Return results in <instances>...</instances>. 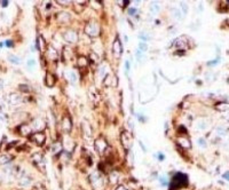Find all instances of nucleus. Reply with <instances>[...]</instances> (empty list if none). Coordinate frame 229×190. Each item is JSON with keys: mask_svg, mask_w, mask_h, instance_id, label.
<instances>
[{"mask_svg": "<svg viewBox=\"0 0 229 190\" xmlns=\"http://www.w3.org/2000/svg\"><path fill=\"white\" fill-rule=\"evenodd\" d=\"M198 144L205 148V147H206V142H205V140H204V139H200V140H198Z\"/></svg>", "mask_w": 229, "mask_h": 190, "instance_id": "40", "label": "nucleus"}, {"mask_svg": "<svg viewBox=\"0 0 229 190\" xmlns=\"http://www.w3.org/2000/svg\"><path fill=\"white\" fill-rule=\"evenodd\" d=\"M139 143H140V146H141V149H142V150H143V151H144V152H147V149H146V148H144V146H143V143H142V142H141V141H140V142H139Z\"/></svg>", "mask_w": 229, "mask_h": 190, "instance_id": "48", "label": "nucleus"}, {"mask_svg": "<svg viewBox=\"0 0 229 190\" xmlns=\"http://www.w3.org/2000/svg\"><path fill=\"white\" fill-rule=\"evenodd\" d=\"M59 4L60 5H63V6H67V5H69V2H66L64 0H63V1H59Z\"/></svg>", "mask_w": 229, "mask_h": 190, "instance_id": "49", "label": "nucleus"}, {"mask_svg": "<svg viewBox=\"0 0 229 190\" xmlns=\"http://www.w3.org/2000/svg\"><path fill=\"white\" fill-rule=\"evenodd\" d=\"M85 32L88 35L89 37H96L100 32V27L94 22H91L86 25V29H85Z\"/></svg>", "mask_w": 229, "mask_h": 190, "instance_id": "2", "label": "nucleus"}, {"mask_svg": "<svg viewBox=\"0 0 229 190\" xmlns=\"http://www.w3.org/2000/svg\"><path fill=\"white\" fill-rule=\"evenodd\" d=\"M95 149L99 154H103L107 149V141L102 138L95 140Z\"/></svg>", "mask_w": 229, "mask_h": 190, "instance_id": "7", "label": "nucleus"}, {"mask_svg": "<svg viewBox=\"0 0 229 190\" xmlns=\"http://www.w3.org/2000/svg\"><path fill=\"white\" fill-rule=\"evenodd\" d=\"M55 77H54V74L51 72H48L46 74V78H45V82H46V85L47 86H49V87H53L54 86V84H55Z\"/></svg>", "mask_w": 229, "mask_h": 190, "instance_id": "14", "label": "nucleus"}, {"mask_svg": "<svg viewBox=\"0 0 229 190\" xmlns=\"http://www.w3.org/2000/svg\"><path fill=\"white\" fill-rule=\"evenodd\" d=\"M174 47H177V49H183L186 47H188V44H187V40L185 39V37L177 38V40L174 41Z\"/></svg>", "mask_w": 229, "mask_h": 190, "instance_id": "10", "label": "nucleus"}, {"mask_svg": "<svg viewBox=\"0 0 229 190\" xmlns=\"http://www.w3.org/2000/svg\"><path fill=\"white\" fill-rule=\"evenodd\" d=\"M112 51H113V55L119 59L121 56V53H123V47H121V43H120V39L118 37H116L113 45H112Z\"/></svg>", "mask_w": 229, "mask_h": 190, "instance_id": "3", "label": "nucleus"}, {"mask_svg": "<svg viewBox=\"0 0 229 190\" xmlns=\"http://www.w3.org/2000/svg\"><path fill=\"white\" fill-rule=\"evenodd\" d=\"M8 61H9L12 64H14V66H18V64H21V59H20L17 55H14V54L8 55Z\"/></svg>", "mask_w": 229, "mask_h": 190, "instance_id": "20", "label": "nucleus"}, {"mask_svg": "<svg viewBox=\"0 0 229 190\" xmlns=\"http://www.w3.org/2000/svg\"><path fill=\"white\" fill-rule=\"evenodd\" d=\"M5 123H6V118H5V116L0 115V125L5 124Z\"/></svg>", "mask_w": 229, "mask_h": 190, "instance_id": "43", "label": "nucleus"}, {"mask_svg": "<svg viewBox=\"0 0 229 190\" xmlns=\"http://www.w3.org/2000/svg\"><path fill=\"white\" fill-rule=\"evenodd\" d=\"M150 13L151 14H154V15H156L159 10H161V5L158 4V2H156V1H154V2H151L150 4Z\"/></svg>", "mask_w": 229, "mask_h": 190, "instance_id": "19", "label": "nucleus"}, {"mask_svg": "<svg viewBox=\"0 0 229 190\" xmlns=\"http://www.w3.org/2000/svg\"><path fill=\"white\" fill-rule=\"evenodd\" d=\"M31 132H32V127L29 126V125L23 124L21 126V133L23 135H29V134H31Z\"/></svg>", "mask_w": 229, "mask_h": 190, "instance_id": "23", "label": "nucleus"}, {"mask_svg": "<svg viewBox=\"0 0 229 190\" xmlns=\"http://www.w3.org/2000/svg\"><path fill=\"white\" fill-rule=\"evenodd\" d=\"M177 143L183 149H190L191 148V143H190V141L187 138H179L177 139Z\"/></svg>", "mask_w": 229, "mask_h": 190, "instance_id": "12", "label": "nucleus"}, {"mask_svg": "<svg viewBox=\"0 0 229 190\" xmlns=\"http://www.w3.org/2000/svg\"><path fill=\"white\" fill-rule=\"evenodd\" d=\"M116 190H130V189H128L126 186H124V184H119V186H117Z\"/></svg>", "mask_w": 229, "mask_h": 190, "instance_id": "39", "label": "nucleus"}, {"mask_svg": "<svg viewBox=\"0 0 229 190\" xmlns=\"http://www.w3.org/2000/svg\"><path fill=\"white\" fill-rule=\"evenodd\" d=\"M164 159H165V156H164V154H162V152H158V161H163Z\"/></svg>", "mask_w": 229, "mask_h": 190, "instance_id": "42", "label": "nucleus"}, {"mask_svg": "<svg viewBox=\"0 0 229 190\" xmlns=\"http://www.w3.org/2000/svg\"><path fill=\"white\" fill-rule=\"evenodd\" d=\"M31 183H32V180H31V177L24 175V176H22V177H21V180H20L18 184H20V187H21V188H28V187H30V186H31Z\"/></svg>", "mask_w": 229, "mask_h": 190, "instance_id": "11", "label": "nucleus"}, {"mask_svg": "<svg viewBox=\"0 0 229 190\" xmlns=\"http://www.w3.org/2000/svg\"><path fill=\"white\" fill-rule=\"evenodd\" d=\"M227 23H228V24H229V18H228V20H227Z\"/></svg>", "mask_w": 229, "mask_h": 190, "instance_id": "51", "label": "nucleus"}, {"mask_svg": "<svg viewBox=\"0 0 229 190\" xmlns=\"http://www.w3.org/2000/svg\"><path fill=\"white\" fill-rule=\"evenodd\" d=\"M57 18H59L60 22H67V21H69V18H70V15H69V13H67V12H61L59 14V16H57Z\"/></svg>", "mask_w": 229, "mask_h": 190, "instance_id": "24", "label": "nucleus"}, {"mask_svg": "<svg viewBox=\"0 0 229 190\" xmlns=\"http://www.w3.org/2000/svg\"><path fill=\"white\" fill-rule=\"evenodd\" d=\"M180 10H181V13L183 15L186 14H188V12H189V6H188V4L187 2H185V1H181L180 2Z\"/></svg>", "mask_w": 229, "mask_h": 190, "instance_id": "28", "label": "nucleus"}, {"mask_svg": "<svg viewBox=\"0 0 229 190\" xmlns=\"http://www.w3.org/2000/svg\"><path fill=\"white\" fill-rule=\"evenodd\" d=\"M222 177H223L225 180H227V181H229V171H227V172H225V173L222 174Z\"/></svg>", "mask_w": 229, "mask_h": 190, "instance_id": "41", "label": "nucleus"}, {"mask_svg": "<svg viewBox=\"0 0 229 190\" xmlns=\"http://www.w3.org/2000/svg\"><path fill=\"white\" fill-rule=\"evenodd\" d=\"M139 39L142 40L143 43H144V40H148L150 39V36H149L147 32H144V31H141L140 33H139Z\"/></svg>", "mask_w": 229, "mask_h": 190, "instance_id": "33", "label": "nucleus"}, {"mask_svg": "<svg viewBox=\"0 0 229 190\" xmlns=\"http://www.w3.org/2000/svg\"><path fill=\"white\" fill-rule=\"evenodd\" d=\"M62 128L66 132H69L71 130V120H70V118H63V120H62Z\"/></svg>", "mask_w": 229, "mask_h": 190, "instance_id": "16", "label": "nucleus"}, {"mask_svg": "<svg viewBox=\"0 0 229 190\" xmlns=\"http://www.w3.org/2000/svg\"><path fill=\"white\" fill-rule=\"evenodd\" d=\"M215 133H216L218 135H220V136H223V135L227 134V128H226L225 126H216Z\"/></svg>", "mask_w": 229, "mask_h": 190, "instance_id": "30", "label": "nucleus"}, {"mask_svg": "<svg viewBox=\"0 0 229 190\" xmlns=\"http://www.w3.org/2000/svg\"><path fill=\"white\" fill-rule=\"evenodd\" d=\"M44 122L43 120H40V119H36V120H33V123H32V128L33 130H36V131H40L41 128H44Z\"/></svg>", "mask_w": 229, "mask_h": 190, "instance_id": "18", "label": "nucleus"}, {"mask_svg": "<svg viewBox=\"0 0 229 190\" xmlns=\"http://www.w3.org/2000/svg\"><path fill=\"white\" fill-rule=\"evenodd\" d=\"M63 38L67 40L68 43H70V44H74V43L78 40V33H77L74 30H68V31L64 32Z\"/></svg>", "mask_w": 229, "mask_h": 190, "instance_id": "4", "label": "nucleus"}, {"mask_svg": "<svg viewBox=\"0 0 229 190\" xmlns=\"http://www.w3.org/2000/svg\"><path fill=\"white\" fill-rule=\"evenodd\" d=\"M196 126H197V130H198V131H205L207 127H208V124H207V122L205 119H200V120L197 122Z\"/></svg>", "mask_w": 229, "mask_h": 190, "instance_id": "21", "label": "nucleus"}, {"mask_svg": "<svg viewBox=\"0 0 229 190\" xmlns=\"http://www.w3.org/2000/svg\"><path fill=\"white\" fill-rule=\"evenodd\" d=\"M118 179H119V173L118 172H111L109 174V181H110L111 184H116L118 182Z\"/></svg>", "mask_w": 229, "mask_h": 190, "instance_id": "22", "label": "nucleus"}, {"mask_svg": "<svg viewBox=\"0 0 229 190\" xmlns=\"http://www.w3.org/2000/svg\"><path fill=\"white\" fill-rule=\"evenodd\" d=\"M8 102L12 105H17V104L23 102V96L21 94H17V93H12V94L8 95Z\"/></svg>", "mask_w": 229, "mask_h": 190, "instance_id": "6", "label": "nucleus"}, {"mask_svg": "<svg viewBox=\"0 0 229 190\" xmlns=\"http://www.w3.org/2000/svg\"><path fill=\"white\" fill-rule=\"evenodd\" d=\"M139 51L140 52H147L148 51V45L146 44V43H143V41H140L139 43Z\"/></svg>", "mask_w": 229, "mask_h": 190, "instance_id": "34", "label": "nucleus"}, {"mask_svg": "<svg viewBox=\"0 0 229 190\" xmlns=\"http://www.w3.org/2000/svg\"><path fill=\"white\" fill-rule=\"evenodd\" d=\"M121 142H123V146L125 147L126 149H130V148H131L133 140H132V135H131L130 132L124 131L121 133Z\"/></svg>", "mask_w": 229, "mask_h": 190, "instance_id": "5", "label": "nucleus"}, {"mask_svg": "<svg viewBox=\"0 0 229 190\" xmlns=\"http://www.w3.org/2000/svg\"><path fill=\"white\" fill-rule=\"evenodd\" d=\"M31 139H32V141H35L38 146H43V144L45 143V141H46V136H45L44 133H41V132H37V133L32 134Z\"/></svg>", "mask_w": 229, "mask_h": 190, "instance_id": "8", "label": "nucleus"}, {"mask_svg": "<svg viewBox=\"0 0 229 190\" xmlns=\"http://www.w3.org/2000/svg\"><path fill=\"white\" fill-rule=\"evenodd\" d=\"M7 5H8L7 1H2V2H1V6H2V7H6Z\"/></svg>", "mask_w": 229, "mask_h": 190, "instance_id": "50", "label": "nucleus"}, {"mask_svg": "<svg viewBox=\"0 0 229 190\" xmlns=\"http://www.w3.org/2000/svg\"><path fill=\"white\" fill-rule=\"evenodd\" d=\"M81 127H82V133H84L85 139L86 140L92 139V130H91V126H89V124L86 122V120H84V122H82Z\"/></svg>", "mask_w": 229, "mask_h": 190, "instance_id": "9", "label": "nucleus"}, {"mask_svg": "<svg viewBox=\"0 0 229 190\" xmlns=\"http://www.w3.org/2000/svg\"><path fill=\"white\" fill-rule=\"evenodd\" d=\"M61 150H62V144H61V143H55V144H53V147L51 148L52 154H57Z\"/></svg>", "mask_w": 229, "mask_h": 190, "instance_id": "31", "label": "nucleus"}, {"mask_svg": "<svg viewBox=\"0 0 229 190\" xmlns=\"http://www.w3.org/2000/svg\"><path fill=\"white\" fill-rule=\"evenodd\" d=\"M136 13H138V9H136L135 7L130 8V9H128V14L131 15V16H134V15L136 14Z\"/></svg>", "mask_w": 229, "mask_h": 190, "instance_id": "38", "label": "nucleus"}, {"mask_svg": "<svg viewBox=\"0 0 229 190\" xmlns=\"http://www.w3.org/2000/svg\"><path fill=\"white\" fill-rule=\"evenodd\" d=\"M4 85H5V81L2 78H0V89H2L4 88Z\"/></svg>", "mask_w": 229, "mask_h": 190, "instance_id": "45", "label": "nucleus"}, {"mask_svg": "<svg viewBox=\"0 0 229 190\" xmlns=\"http://www.w3.org/2000/svg\"><path fill=\"white\" fill-rule=\"evenodd\" d=\"M105 70H107V66H101L100 69H99V73H100V77L103 78L105 76Z\"/></svg>", "mask_w": 229, "mask_h": 190, "instance_id": "36", "label": "nucleus"}, {"mask_svg": "<svg viewBox=\"0 0 229 190\" xmlns=\"http://www.w3.org/2000/svg\"><path fill=\"white\" fill-rule=\"evenodd\" d=\"M91 4H92V5H93V6H94V7H101V4H99V2H96V4H95V2H94V1H92V2H91Z\"/></svg>", "mask_w": 229, "mask_h": 190, "instance_id": "46", "label": "nucleus"}, {"mask_svg": "<svg viewBox=\"0 0 229 190\" xmlns=\"http://www.w3.org/2000/svg\"><path fill=\"white\" fill-rule=\"evenodd\" d=\"M171 14H172V16H173L175 20H177V21L182 20V17H183V14L181 13V10L177 7H173L171 9Z\"/></svg>", "mask_w": 229, "mask_h": 190, "instance_id": "15", "label": "nucleus"}, {"mask_svg": "<svg viewBox=\"0 0 229 190\" xmlns=\"http://www.w3.org/2000/svg\"><path fill=\"white\" fill-rule=\"evenodd\" d=\"M27 66H28V69H29L30 71H32V70H35V68L37 66V61L33 59V57H30V59L27 61Z\"/></svg>", "mask_w": 229, "mask_h": 190, "instance_id": "25", "label": "nucleus"}, {"mask_svg": "<svg viewBox=\"0 0 229 190\" xmlns=\"http://www.w3.org/2000/svg\"><path fill=\"white\" fill-rule=\"evenodd\" d=\"M159 182L162 186H167V179L165 177V176H159Z\"/></svg>", "mask_w": 229, "mask_h": 190, "instance_id": "37", "label": "nucleus"}, {"mask_svg": "<svg viewBox=\"0 0 229 190\" xmlns=\"http://www.w3.org/2000/svg\"><path fill=\"white\" fill-rule=\"evenodd\" d=\"M78 66H87V59H86V57H84V56H80V57L78 59Z\"/></svg>", "mask_w": 229, "mask_h": 190, "instance_id": "35", "label": "nucleus"}, {"mask_svg": "<svg viewBox=\"0 0 229 190\" xmlns=\"http://www.w3.org/2000/svg\"><path fill=\"white\" fill-rule=\"evenodd\" d=\"M67 78L71 84H76L77 82V74L72 70H68L67 71Z\"/></svg>", "mask_w": 229, "mask_h": 190, "instance_id": "17", "label": "nucleus"}, {"mask_svg": "<svg viewBox=\"0 0 229 190\" xmlns=\"http://www.w3.org/2000/svg\"><path fill=\"white\" fill-rule=\"evenodd\" d=\"M37 47L39 51H44L45 47H46V41L43 37H39L37 39Z\"/></svg>", "mask_w": 229, "mask_h": 190, "instance_id": "26", "label": "nucleus"}, {"mask_svg": "<svg viewBox=\"0 0 229 190\" xmlns=\"http://www.w3.org/2000/svg\"><path fill=\"white\" fill-rule=\"evenodd\" d=\"M48 57L51 60H56L57 59V56H59V54H57V51L54 48V47H49L48 48Z\"/></svg>", "mask_w": 229, "mask_h": 190, "instance_id": "27", "label": "nucleus"}, {"mask_svg": "<svg viewBox=\"0 0 229 190\" xmlns=\"http://www.w3.org/2000/svg\"><path fill=\"white\" fill-rule=\"evenodd\" d=\"M74 146V143L72 142V140L70 139L69 140V142H68V139L67 138H64V148L67 149V150H69V149H72Z\"/></svg>", "mask_w": 229, "mask_h": 190, "instance_id": "32", "label": "nucleus"}, {"mask_svg": "<svg viewBox=\"0 0 229 190\" xmlns=\"http://www.w3.org/2000/svg\"><path fill=\"white\" fill-rule=\"evenodd\" d=\"M4 44L6 45V46H7V47H9V48H10V47H12V45H13V43H12V41H10V40H6V41H5V43H4Z\"/></svg>", "mask_w": 229, "mask_h": 190, "instance_id": "44", "label": "nucleus"}, {"mask_svg": "<svg viewBox=\"0 0 229 190\" xmlns=\"http://www.w3.org/2000/svg\"><path fill=\"white\" fill-rule=\"evenodd\" d=\"M89 181L92 183V186L95 188V189H102L104 187L103 184V179H102V176L100 173H97V172H94L92 175L89 176Z\"/></svg>", "mask_w": 229, "mask_h": 190, "instance_id": "1", "label": "nucleus"}, {"mask_svg": "<svg viewBox=\"0 0 229 190\" xmlns=\"http://www.w3.org/2000/svg\"><path fill=\"white\" fill-rule=\"evenodd\" d=\"M125 68H126V72H128V70H130V62H128V61H126Z\"/></svg>", "mask_w": 229, "mask_h": 190, "instance_id": "47", "label": "nucleus"}, {"mask_svg": "<svg viewBox=\"0 0 229 190\" xmlns=\"http://www.w3.org/2000/svg\"><path fill=\"white\" fill-rule=\"evenodd\" d=\"M12 161V157L9 155H1L0 156V165H6Z\"/></svg>", "mask_w": 229, "mask_h": 190, "instance_id": "29", "label": "nucleus"}, {"mask_svg": "<svg viewBox=\"0 0 229 190\" xmlns=\"http://www.w3.org/2000/svg\"><path fill=\"white\" fill-rule=\"evenodd\" d=\"M215 109L220 112H227L229 111V103L228 102H219L215 104Z\"/></svg>", "mask_w": 229, "mask_h": 190, "instance_id": "13", "label": "nucleus"}]
</instances>
